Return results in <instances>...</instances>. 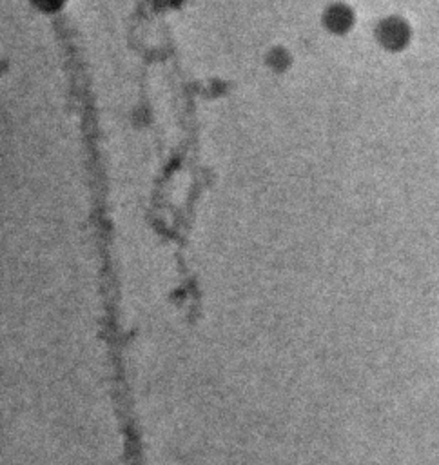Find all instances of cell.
<instances>
[{"mask_svg":"<svg viewBox=\"0 0 439 465\" xmlns=\"http://www.w3.org/2000/svg\"><path fill=\"white\" fill-rule=\"evenodd\" d=\"M403 38H405V29L399 28L394 22H390V24L385 26V29H383V40H385L387 44H401Z\"/></svg>","mask_w":439,"mask_h":465,"instance_id":"obj_1","label":"cell"},{"mask_svg":"<svg viewBox=\"0 0 439 465\" xmlns=\"http://www.w3.org/2000/svg\"><path fill=\"white\" fill-rule=\"evenodd\" d=\"M349 24H350L349 13L343 11V9L336 8L328 13V26H330L333 29H345Z\"/></svg>","mask_w":439,"mask_h":465,"instance_id":"obj_2","label":"cell"},{"mask_svg":"<svg viewBox=\"0 0 439 465\" xmlns=\"http://www.w3.org/2000/svg\"><path fill=\"white\" fill-rule=\"evenodd\" d=\"M37 2L45 9H53V8H57V6L62 4V0H37Z\"/></svg>","mask_w":439,"mask_h":465,"instance_id":"obj_3","label":"cell"}]
</instances>
